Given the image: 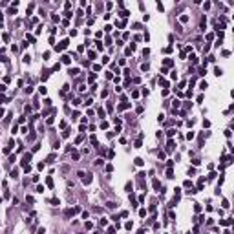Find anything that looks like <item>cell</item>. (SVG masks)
<instances>
[{"instance_id":"obj_1","label":"cell","mask_w":234,"mask_h":234,"mask_svg":"<svg viewBox=\"0 0 234 234\" xmlns=\"http://www.w3.org/2000/svg\"><path fill=\"white\" fill-rule=\"evenodd\" d=\"M77 212H81V208H79V207H75V208H68V210L64 212V216H66V218H71V216H73V214H77Z\"/></svg>"},{"instance_id":"obj_2","label":"cell","mask_w":234,"mask_h":234,"mask_svg":"<svg viewBox=\"0 0 234 234\" xmlns=\"http://www.w3.org/2000/svg\"><path fill=\"white\" fill-rule=\"evenodd\" d=\"M152 185H154V188H156V190L165 192V188H163V185H161V181H159V179H154V181H152Z\"/></svg>"},{"instance_id":"obj_3","label":"cell","mask_w":234,"mask_h":234,"mask_svg":"<svg viewBox=\"0 0 234 234\" xmlns=\"http://www.w3.org/2000/svg\"><path fill=\"white\" fill-rule=\"evenodd\" d=\"M66 46H68V40H62L61 44H57V46H55V49H57V51H61V49H66Z\"/></svg>"},{"instance_id":"obj_4","label":"cell","mask_w":234,"mask_h":234,"mask_svg":"<svg viewBox=\"0 0 234 234\" xmlns=\"http://www.w3.org/2000/svg\"><path fill=\"white\" fill-rule=\"evenodd\" d=\"M82 183H84V185H88V183H91V174H88V176L84 174V178H82Z\"/></svg>"},{"instance_id":"obj_5","label":"cell","mask_w":234,"mask_h":234,"mask_svg":"<svg viewBox=\"0 0 234 234\" xmlns=\"http://www.w3.org/2000/svg\"><path fill=\"white\" fill-rule=\"evenodd\" d=\"M55 157H57L55 154H49V156H48V159H46V163H53V161H55Z\"/></svg>"},{"instance_id":"obj_6","label":"cell","mask_w":234,"mask_h":234,"mask_svg":"<svg viewBox=\"0 0 234 234\" xmlns=\"http://www.w3.org/2000/svg\"><path fill=\"white\" fill-rule=\"evenodd\" d=\"M71 157H73V159H75V161H77V159L81 157V154H79V152H77V150H71Z\"/></svg>"},{"instance_id":"obj_7","label":"cell","mask_w":234,"mask_h":234,"mask_svg":"<svg viewBox=\"0 0 234 234\" xmlns=\"http://www.w3.org/2000/svg\"><path fill=\"white\" fill-rule=\"evenodd\" d=\"M174 62H172V59H165V68H170Z\"/></svg>"},{"instance_id":"obj_8","label":"cell","mask_w":234,"mask_h":234,"mask_svg":"<svg viewBox=\"0 0 234 234\" xmlns=\"http://www.w3.org/2000/svg\"><path fill=\"white\" fill-rule=\"evenodd\" d=\"M166 150H168V152H170V150H174V141H172V139L168 141V145H166Z\"/></svg>"},{"instance_id":"obj_9","label":"cell","mask_w":234,"mask_h":234,"mask_svg":"<svg viewBox=\"0 0 234 234\" xmlns=\"http://www.w3.org/2000/svg\"><path fill=\"white\" fill-rule=\"evenodd\" d=\"M69 61H71V59H69L68 55H64V57H62V62H64V64H69Z\"/></svg>"},{"instance_id":"obj_10","label":"cell","mask_w":234,"mask_h":234,"mask_svg":"<svg viewBox=\"0 0 234 234\" xmlns=\"http://www.w3.org/2000/svg\"><path fill=\"white\" fill-rule=\"evenodd\" d=\"M106 207H108V208H115V203H113V201H108V203H106Z\"/></svg>"},{"instance_id":"obj_11","label":"cell","mask_w":234,"mask_h":234,"mask_svg":"<svg viewBox=\"0 0 234 234\" xmlns=\"http://www.w3.org/2000/svg\"><path fill=\"white\" fill-rule=\"evenodd\" d=\"M166 178H174V172H172V168H168V170H166Z\"/></svg>"},{"instance_id":"obj_12","label":"cell","mask_w":234,"mask_h":234,"mask_svg":"<svg viewBox=\"0 0 234 234\" xmlns=\"http://www.w3.org/2000/svg\"><path fill=\"white\" fill-rule=\"evenodd\" d=\"M69 73H71V75H77V73H79V68H71V69H69Z\"/></svg>"},{"instance_id":"obj_13","label":"cell","mask_w":234,"mask_h":234,"mask_svg":"<svg viewBox=\"0 0 234 234\" xmlns=\"http://www.w3.org/2000/svg\"><path fill=\"white\" fill-rule=\"evenodd\" d=\"M11 178H18V170H17V168L11 170Z\"/></svg>"},{"instance_id":"obj_14","label":"cell","mask_w":234,"mask_h":234,"mask_svg":"<svg viewBox=\"0 0 234 234\" xmlns=\"http://www.w3.org/2000/svg\"><path fill=\"white\" fill-rule=\"evenodd\" d=\"M135 165H137V166H143V159L137 157V159H135Z\"/></svg>"},{"instance_id":"obj_15","label":"cell","mask_w":234,"mask_h":234,"mask_svg":"<svg viewBox=\"0 0 234 234\" xmlns=\"http://www.w3.org/2000/svg\"><path fill=\"white\" fill-rule=\"evenodd\" d=\"M49 73H51V71H44V73H42V81H46V79H48V75Z\"/></svg>"},{"instance_id":"obj_16","label":"cell","mask_w":234,"mask_h":234,"mask_svg":"<svg viewBox=\"0 0 234 234\" xmlns=\"http://www.w3.org/2000/svg\"><path fill=\"white\" fill-rule=\"evenodd\" d=\"M90 143H91V145H97V139H95V135H91V137H90Z\"/></svg>"},{"instance_id":"obj_17","label":"cell","mask_w":234,"mask_h":234,"mask_svg":"<svg viewBox=\"0 0 234 234\" xmlns=\"http://www.w3.org/2000/svg\"><path fill=\"white\" fill-rule=\"evenodd\" d=\"M179 20H181V22H183V24H185V22H188V17H186V15H183V17H181Z\"/></svg>"},{"instance_id":"obj_18","label":"cell","mask_w":234,"mask_h":234,"mask_svg":"<svg viewBox=\"0 0 234 234\" xmlns=\"http://www.w3.org/2000/svg\"><path fill=\"white\" fill-rule=\"evenodd\" d=\"M106 225H108V221H106V218H103L101 220V227H106Z\"/></svg>"},{"instance_id":"obj_19","label":"cell","mask_w":234,"mask_h":234,"mask_svg":"<svg viewBox=\"0 0 234 234\" xmlns=\"http://www.w3.org/2000/svg\"><path fill=\"white\" fill-rule=\"evenodd\" d=\"M99 115H101V117H106V112H104L103 108H99Z\"/></svg>"},{"instance_id":"obj_20","label":"cell","mask_w":234,"mask_h":234,"mask_svg":"<svg viewBox=\"0 0 234 234\" xmlns=\"http://www.w3.org/2000/svg\"><path fill=\"white\" fill-rule=\"evenodd\" d=\"M174 134H176V132H174V130H166V135H168V137H172Z\"/></svg>"},{"instance_id":"obj_21","label":"cell","mask_w":234,"mask_h":234,"mask_svg":"<svg viewBox=\"0 0 234 234\" xmlns=\"http://www.w3.org/2000/svg\"><path fill=\"white\" fill-rule=\"evenodd\" d=\"M2 39H4V42H7V40H9V35L4 33V35H2Z\"/></svg>"},{"instance_id":"obj_22","label":"cell","mask_w":234,"mask_h":234,"mask_svg":"<svg viewBox=\"0 0 234 234\" xmlns=\"http://www.w3.org/2000/svg\"><path fill=\"white\" fill-rule=\"evenodd\" d=\"M190 61H192L194 64H196V62H198V57H196V55H190Z\"/></svg>"},{"instance_id":"obj_23","label":"cell","mask_w":234,"mask_h":234,"mask_svg":"<svg viewBox=\"0 0 234 234\" xmlns=\"http://www.w3.org/2000/svg\"><path fill=\"white\" fill-rule=\"evenodd\" d=\"M46 183H48V186H53V181H51V178L46 179Z\"/></svg>"},{"instance_id":"obj_24","label":"cell","mask_w":234,"mask_h":234,"mask_svg":"<svg viewBox=\"0 0 234 234\" xmlns=\"http://www.w3.org/2000/svg\"><path fill=\"white\" fill-rule=\"evenodd\" d=\"M115 232V227H108V234H113Z\"/></svg>"},{"instance_id":"obj_25","label":"cell","mask_w":234,"mask_h":234,"mask_svg":"<svg viewBox=\"0 0 234 234\" xmlns=\"http://www.w3.org/2000/svg\"><path fill=\"white\" fill-rule=\"evenodd\" d=\"M199 88H201V90H205V88H207V82H205V81H203V82H199Z\"/></svg>"},{"instance_id":"obj_26","label":"cell","mask_w":234,"mask_h":234,"mask_svg":"<svg viewBox=\"0 0 234 234\" xmlns=\"http://www.w3.org/2000/svg\"><path fill=\"white\" fill-rule=\"evenodd\" d=\"M0 91H2V93L6 91V86H4V84H0Z\"/></svg>"}]
</instances>
